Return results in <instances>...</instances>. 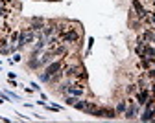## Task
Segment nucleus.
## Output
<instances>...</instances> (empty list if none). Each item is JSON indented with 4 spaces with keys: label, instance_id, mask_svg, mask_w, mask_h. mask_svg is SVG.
Wrapping results in <instances>:
<instances>
[{
    "label": "nucleus",
    "instance_id": "3",
    "mask_svg": "<svg viewBox=\"0 0 155 123\" xmlns=\"http://www.w3.org/2000/svg\"><path fill=\"white\" fill-rule=\"evenodd\" d=\"M139 114H140V105H139L135 99H127V109L124 110L122 116H124L127 121H133V119L139 118Z\"/></svg>",
    "mask_w": 155,
    "mask_h": 123
},
{
    "label": "nucleus",
    "instance_id": "17",
    "mask_svg": "<svg viewBox=\"0 0 155 123\" xmlns=\"http://www.w3.org/2000/svg\"><path fill=\"white\" fill-rule=\"evenodd\" d=\"M150 24L155 28V9H153V11H150Z\"/></svg>",
    "mask_w": 155,
    "mask_h": 123
},
{
    "label": "nucleus",
    "instance_id": "4",
    "mask_svg": "<svg viewBox=\"0 0 155 123\" xmlns=\"http://www.w3.org/2000/svg\"><path fill=\"white\" fill-rule=\"evenodd\" d=\"M83 70V66L80 65V63H72V65H63V74H65V77H76L78 74H80Z\"/></svg>",
    "mask_w": 155,
    "mask_h": 123
},
{
    "label": "nucleus",
    "instance_id": "1",
    "mask_svg": "<svg viewBox=\"0 0 155 123\" xmlns=\"http://www.w3.org/2000/svg\"><path fill=\"white\" fill-rule=\"evenodd\" d=\"M67 63V55L65 57H59V59H54L50 65H46L45 68H43V72L39 74V81L41 83H50V79H52V75L54 74H57L61 68H63V65Z\"/></svg>",
    "mask_w": 155,
    "mask_h": 123
},
{
    "label": "nucleus",
    "instance_id": "23",
    "mask_svg": "<svg viewBox=\"0 0 155 123\" xmlns=\"http://www.w3.org/2000/svg\"><path fill=\"white\" fill-rule=\"evenodd\" d=\"M2 26H4V20H2V18H0V30H2Z\"/></svg>",
    "mask_w": 155,
    "mask_h": 123
},
{
    "label": "nucleus",
    "instance_id": "24",
    "mask_svg": "<svg viewBox=\"0 0 155 123\" xmlns=\"http://www.w3.org/2000/svg\"><path fill=\"white\" fill-rule=\"evenodd\" d=\"M151 2H155V0H151Z\"/></svg>",
    "mask_w": 155,
    "mask_h": 123
},
{
    "label": "nucleus",
    "instance_id": "11",
    "mask_svg": "<svg viewBox=\"0 0 155 123\" xmlns=\"http://www.w3.org/2000/svg\"><path fill=\"white\" fill-rule=\"evenodd\" d=\"M127 109V99H120L118 103H116V114H124V110Z\"/></svg>",
    "mask_w": 155,
    "mask_h": 123
},
{
    "label": "nucleus",
    "instance_id": "13",
    "mask_svg": "<svg viewBox=\"0 0 155 123\" xmlns=\"http://www.w3.org/2000/svg\"><path fill=\"white\" fill-rule=\"evenodd\" d=\"M18 33H21V30H13L8 37H9V44H17V40H18Z\"/></svg>",
    "mask_w": 155,
    "mask_h": 123
},
{
    "label": "nucleus",
    "instance_id": "12",
    "mask_svg": "<svg viewBox=\"0 0 155 123\" xmlns=\"http://www.w3.org/2000/svg\"><path fill=\"white\" fill-rule=\"evenodd\" d=\"M78 99H80V97H76V96H70V94H65V99H63V101H65V105H67V107H74Z\"/></svg>",
    "mask_w": 155,
    "mask_h": 123
},
{
    "label": "nucleus",
    "instance_id": "9",
    "mask_svg": "<svg viewBox=\"0 0 155 123\" xmlns=\"http://www.w3.org/2000/svg\"><path fill=\"white\" fill-rule=\"evenodd\" d=\"M87 107H89V101H87V99H81V97L78 99V101H76V105H74L76 110H81V112H85Z\"/></svg>",
    "mask_w": 155,
    "mask_h": 123
},
{
    "label": "nucleus",
    "instance_id": "14",
    "mask_svg": "<svg viewBox=\"0 0 155 123\" xmlns=\"http://www.w3.org/2000/svg\"><path fill=\"white\" fill-rule=\"evenodd\" d=\"M92 46H94V37H89V43H87V52H85V55H91Z\"/></svg>",
    "mask_w": 155,
    "mask_h": 123
},
{
    "label": "nucleus",
    "instance_id": "6",
    "mask_svg": "<svg viewBox=\"0 0 155 123\" xmlns=\"http://www.w3.org/2000/svg\"><path fill=\"white\" fill-rule=\"evenodd\" d=\"M150 96H151L150 88H140V90L135 92V101H137V103H139L140 107H144V103L150 99Z\"/></svg>",
    "mask_w": 155,
    "mask_h": 123
},
{
    "label": "nucleus",
    "instance_id": "19",
    "mask_svg": "<svg viewBox=\"0 0 155 123\" xmlns=\"http://www.w3.org/2000/svg\"><path fill=\"white\" fill-rule=\"evenodd\" d=\"M150 92H151V97H155V79L151 81V87H150Z\"/></svg>",
    "mask_w": 155,
    "mask_h": 123
},
{
    "label": "nucleus",
    "instance_id": "21",
    "mask_svg": "<svg viewBox=\"0 0 155 123\" xmlns=\"http://www.w3.org/2000/svg\"><path fill=\"white\" fill-rule=\"evenodd\" d=\"M24 92H26V94H31V92H35V90H33V88H28V87H24Z\"/></svg>",
    "mask_w": 155,
    "mask_h": 123
},
{
    "label": "nucleus",
    "instance_id": "8",
    "mask_svg": "<svg viewBox=\"0 0 155 123\" xmlns=\"http://www.w3.org/2000/svg\"><path fill=\"white\" fill-rule=\"evenodd\" d=\"M155 57V46H151V44H148V43H144L142 44V53H140V57Z\"/></svg>",
    "mask_w": 155,
    "mask_h": 123
},
{
    "label": "nucleus",
    "instance_id": "18",
    "mask_svg": "<svg viewBox=\"0 0 155 123\" xmlns=\"http://www.w3.org/2000/svg\"><path fill=\"white\" fill-rule=\"evenodd\" d=\"M30 87H31V88H33L35 92H41V87H39V85L35 83V81H31V83H30Z\"/></svg>",
    "mask_w": 155,
    "mask_h": 123
},
{
    "label": "nucleus",
    "instance_id": "5",
    "mask_svg": "<svg viewBox=\"0 0 155 123\" xmlns=\"http://www.w3.org/2000/svg\"><path fill=\"white\" fill-rule=\"evenodd\" d=\"M45 26H46V20L43 18V17H31L30 18V30L31 31H35V33H39V31H43L45 30Z\"/></svg>",
    "mask_w": 155,
    "mask_h": 123
},
{
    "label": "nucleus",
    "instance_id": "7",
    "mask_svg": "<svg viewBox=\"0 0 155 123\" xmlns=\"http://www.w3.org/2000/svg\"><path fill=\"white\" fill-rule=\"evenodd\" d=\"M153 61H155V57H140V68L142 70H150V68H153Z\"/></svg>",
    "mask_w": 155,
    "mask_h": 123
},
{
    "label": "nucleus",
    "instance_id": "10",
    "mask_svg": "<svg viewBox=\"0 0 155 123\" xmlns=\"http://www.w3.org/2000/svg\"><path fill=\"white\" fill-rule=\"evenodd\" d=\"M116 116V110L114 109H111V107H104V118H107V119H114Z\"/></svg>",
    "mask_w": 155,
    "mask_h": 123
},
{
    "label": "nucleus",
    "instance_id": "20",
    "mask_svg": "<svg viewBox=\"0 0 155 123\" xmlns=\"http://www.w3.org/2000/svg\"><path fill=\"white\" fill-rule=\"evenodd\" d=\"M8 83H9V87H13V88L18 87V85H17V81H15V79H9V77H8Z\"/></svg>",
    "mask_w": 155,
    "mask_h": 123
},
{
    "label": "nucleus",
    "instance_id": "15",
    "mask_svg": "<svg viewBox=\"0 0 155 123\" xmlns=\"http://www.w3.org/2000/svg\"><path fill=\"white\" fill-rule=\"evenodd\" d=\"M137 90H139L137 85H127V87H126V92H127V94H135Z\"/></svg>",
    "mask_w": 155,
    "mask_h": 123
},
{
    "label": "nucleus",
    "instance_id": "22",
    "mask_svg": "<svg viewBox=\"0 0 155 123\" xmlns=\"http://www.w3.org/2000/svg\"><path fill=\"white\" fill-rule=\"evenodd\" d=\"M150 43H153V44H155V31H153V35H151V40H150Z\"/></svg>",
    "mask_w": 155,
    "mask_h": 123
},
{
    "label": "nucleus",
    "instance_id": "2",
    "mask_svg": "<svg viewBox=\"0 0 155 123\" xmlns=\"http://www.w3.org/2000/svg\"><path fill=\"white\" fill-rule=\"evenodd\" d=\"M59 39H61V43H65V44H78L81 40V31L78 30V28H70V30H67L65 33H61L59 35Z\"/></svg>",
    "mask_w": 155,
    "mask_h": 123
},
{
    "label": "nucleus",
    "instance_id": "16",
    "mask_svg": "<svg viewBox=\"0 0 155 123\" xmlns=\"http://www.w3.org/2000/svg\"><path fill=\"white\" fill-rule=\"evenodd\" d=\"M21 61H22V55L15 52V53H13V63H21Z\"/></svg>",
    "mask_w": 155,
    "mask_h": 123
}]
</instances>
